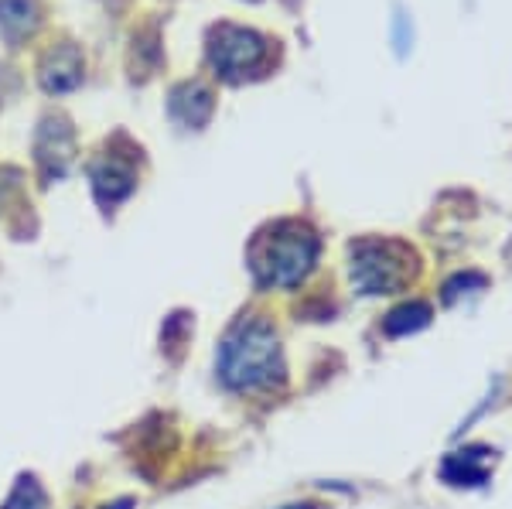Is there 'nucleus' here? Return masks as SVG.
Here are the masks:
<instances>
[{
	"label": "nucleus",
	"mask_w": 512,
	"mask_h": 509,
	"mask_svg": "<svg viewBox=\"0 0 512 509\" xmlns=\"http://www.w3.org/2000/svg\"><path fill=\"white\" fill-rule=\"evenodd\" d=\"M219 376L229 390H263L284 376V352L267 322H239L219 346Z\"/></svg>",
	"instance_id": "nucleus-1"
},
{
	"label": "nucleus",
	"mask_w": 512,
	"mask_h": 509,
	"mask_svg": "<svg viewBox=\"0 0 512 509\" xmlns=\"http://www.w3.org/2000/svg\"><path fill=\"white\" fill-rule=\"evenodd\" d=\"M318 257V236L311 229L284 223L253 246V274L267 287H294L311 274Z\"/></svg>",
	"instance_id": "nucleus-2"
},
{
	"label": "nucleus",
	"mask_w": 512,
	"mask_h": 509,
	"mask_svg": "<svg viewBox=\"0 0 512 509\" xmlns=\"http://www.w3.org/2000/svg\"><path fill=\"white\" fill-rule=\"evenodd\" d=\"M349 277L359 294H393L414 277V253L393 240H362L352 246Z\"/></svg>",
	"instance_id": "nucleus-3"
},
{
	"label": "nucleus",
	"mask_w": 512,
	"mask_h": 509,
	"mask_svg": "<svg viewBox=\"0 0 512 509\" xmlns=\"http://www.w3.org/2000/svg\"><path fill=\"white\" fill-rule=\"evenodd\" d=\"M209 59H212V65H216V72L222 79L239 82L246 76H256V72L267 65L270 45L256 35V31L229 28V24H226V28H219L216 35H212Z\"/></svg>",
	"instance_id": "nucleus-4"
},
{
	"label": "nucleus",
	"mask_w": 512,
	"mask_h": 509,
	"mask_svg": "<svg viewBox=\"0 0 512 509\" xmlns=\"http://www.w3.org/2000/svg\"><path fill=\"white\" fill-rule=\"evenodd\" d=\"M93 182H96V195L103 205H117L120 199H127L130 188H134V168L123 164L117 158H106L96 164L93 171Z\"/></svg>",
	"instance_id": "nucleus-5"
},
{
	"label": "nucleus",
	"mask_w": 512,
	"mask_h": 509,
	"mask_svg": "<svg viewBox=\"0 0 512 509\" xmlns=\"http://www.w3.org/2000/svg\"><path fill=\"white\" fill-rule=\"evenodd\" d=\"M79 79H82V62H79L76 48H69V45L59 48V52L45 62V72H41V82H45V89H52V93H65V89L79 86Z\"/></svg>",
	"instance_id": "nucleus-6"
},
{
	"label": "nucleus",
	"mask_w": 512,
	"mask_h": 509,
	"mask_svg": "<svg viewBox=\"0 0 512 509\" xmlns=\"http://www.w3.org/2000/svg\"><path fill=\"white\" fill-rule=\"evenodd\" d=\"M171 113H175L181 123H188V127H202V123L209 120V113H212L209 89L181 86L178 93H175V100H171Z\"/></svg>",
	"instance_id": "nucleus-7"
},
{
	"label": "nucleus",
	"mask_w": 512,
	"mask_h": 509,
	"mask_svg": "<svg viewBox=\"0 0 512 509\" xmlns=\"http://www.w3.org/2000/svg\"><path fill=\"white\" fill-rule=\"evenodd\" d=\"M475 455L478 451H458V455H451L441 465V475L451 486H482L489 472H485V465H475Z\"/></svg>",
	"instance_id": "nucleus-8"
},
{
	"label": "nucleus",
	"mask_w": 512,
	"mask_h": 509,
	"mask_svg": "<svg viewBox=\"0 0 512 509\" xmlns=\"http://www.w3.org/2000/svg\"><path fill=\"white\" fill-rule=\"evenodd\" d=\"M431 322V308L424 301H410V305H400L396 311L386 315V335H407V332H417Z\"/></svg>",
	"instance_id": "nucleus-9"
},
{
	"label": "nucleus",
	"mask_w": 512,
	"mask_h": 509,
	"mask_svg": "<svg viewBox=\"0 0 512 509\" xmlns=\"http://www.w3.org/2000/svg\"><path fill=\"white\" fill-rule=\"evenodd\" d=\"M0 24L11 38H18L21 31H28L35 24V7L28 0H0Z\"/></svg>",
	"instance_id": "nucleus-10"
},
{
	"label": "nucleus",
	"mask_w": 512,
	"mask_h": 509,
	"mask_svg": "<svg viewBox=\"0 0 512 509\" xmlns=\"http://www.w3.org/2000/svg\"><path fill=\"white\" fill-rule=\"evenodd\" d=\"M4 509H45V492L35 486V479H24Z\"/></svg>",
	"instance_id": "nucleus-11"
},
{
	"label": "nucleus",
	"mask_w": 512,
	"mask_h": 509,
	"mask_svg": "<svg viewBox=\"0 0 512 509\" xmlns=\"http://www.w3.org/2000/svg\"><path fill=\"white\" fill-rule=\"evenodd\" d=\"M468 287H485L482 274H458L454 281L444 284V301H458L461 294H468Z\"/></svg>",
	"instance_id": "nucleus-12"
},
{
	"label": "nucleus",
	"mask_w": 512,
	"mask_h": 509,
	"mask_svg": "<svg viewBox=\"0 0 512 509\" xmlns=\"http://www.w3.org/2000/svg\"><path fill=\"white\" fill-rule=\"evenodd\" d=\"M134 503H130V499H123V503H117V506H106V509H130Z\"/></svg>",
	"instance_id": "nucleus-13"
},
{
	"label": "nucleus",
	"mask_w": 512,
	"mask_h": 509,
	"mask_svg": "<svg viewBox=\"0 0 512 509\" xmlns=\"http://www.w3.org/2000/svg\"><path fill=\"white\" fill-rule=\"evenodd\" d=\"M287 509H311V506H287Z\"/></svg>",
	"instance_id": "nucleus-14"
}]
</instances>
